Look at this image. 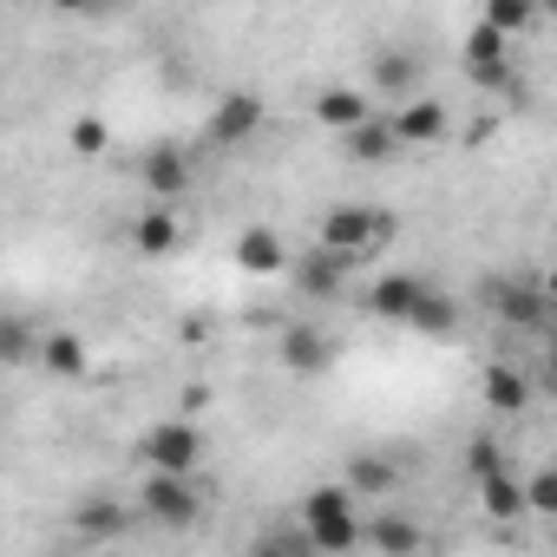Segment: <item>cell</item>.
Returning a JSON list of instances; mask_svg holds the SVG:
<instances>
[{"label": "cell", "instance_id": "cell-3", "mask_svg": "<svg viewBox=\"0 0 557 557\" xmlns=\"http://www.w3.org/2000/svg\"><path fill=\"white\" fill-rule=\"evenodd\" d=\"M262 99L256 92H223L216 106H210V125H203V138L210 145H223V151H236V145H249L256 132H262Z\"/></svg>", "mask_w": 557, "mask_h": 557}, {"label": "cell", "instance_id": "cell-26", "mask_svg": "<svg viewBox=\"0 0 557 557\" xmlns=\"http://www.w3.org/2000/svg\"><path fill=\"white\" fill-rule=\"evenodd\" d=\"M73 151L79 158H99L106 151V119H73Z\"/></svg>", "mask_w": 557, "mask_h": 557}, {"label": "cell", "instance_id": "cell-24", "mask_svg": "<svg viewBox=\"0 0 557 557\" xmlns=\"http://www.w3.org/2000/svg\"><path fill=\"white\" fill-rule=\"evenodd\" d=\"M537 14H544L537 0H485V21H492V27H505V34H524Z\"/></svg>", "mask_w": 557, "mask_h": 557}, {"label": "cell", "instance_id": "cell-29", "mask_svg": "<svg viewBox=\"0 0 557 557\" xmlns=\"http://www.w3.org/2000/svg\"><path fill=\"white\" fill-rule=\"evenodd\" d=\"M79 531H92V537L106 531V537H112V531H125V511H112V505H86V511H79Z\"/></svg>", "mask_w": 557, "mask_h": 557}, {"label": "cell", "instance_id": "cell-12", "mask_svg": "<svg viewBox=\"0 0 557 557\" xmlns=\"http://www.w3.org/2000/svg\"><path fill=\"white\" fill-rule=\"evenodd\" d=\"M184 184H190V158H184L177 145H158V151L145 158V190H151V197H177Z\"/></svg>", "mask_w": 557, "mask_h": 557}, {"label": "cell", "instance_id": "cell-23", "mask_svg": "<svg viewBox=\"0 0 557 557\" xmlns=\"http://www.w3.org/2000/svg\"><path fill=\"white\" fill-rule=\"evenodd\" d=\"M40 361H47L53 374H86V342L60 329V335H47V342H40Z\"/></svg>", "mask_w": 557, "mask_h": 557}, {"label": "cell", "instance_id": "cell-16", "mask_svg": "<svg viewBox=\"0 0 557 557\" xmlns=\"http://www.w3.org/2000/svg\"><path fill=\"white\" fill-rule=\"evenodd\" d=\"M132 243H138V256H171V249H177V216H171L164 203H151V210L132 223Z\"/></svg>", "mask_w": 557, "mask_h": 557}, {"label": "cell", "instance_id": "cell-19", "mask_svg": "<svg viewBox=\"0 0 557 557\" xmlns=\"http://www.w3.org/2000/svg\"><path fill=\"white\" fill-rule=\"evenodd\" d=\"M407 329H420V335H453V329H459V302H453V296H440V289H426V296L413 302Z\"/></svg>", "mask_w": 557, "mask_h": 557}, {"label": "cell", "instance_id": "cell-10", "mask_svg": "<svg viewBox=\"0 0 557 557\" xmlns=\"http://www.w3.org/2000/svg\"><path fill=\"white\" fill-rule=\"evenodd\" d=\"M400 145H440L446 138V106L440 99H407V112L394 119Z\"/></svg>", "mask_w": 557, "mask_h": 557}, {"label": "cell", "instance_id": "cell-25", "mask_svg": "<svg viewBox=\"0 0 557 557\" xmlns=\"http://www.w3.org/2000/svg\"><path fill=\"white\" fill-rule=\"evenodd\" d=\"M355 485H315L309 498H302V518H315V511H355Z\"/></svg>", "mask_w": 557, "mask_h": 557}, {"label": "cell", "instance_id": "cell-31", "mask_svg": "<svg viewBox=\"0 0 557 557\" xmlns=\"http://www.w3.org/2000/svg\"><path fill=\"white\" fill-rule=\"evenodd\" d=\"M544 296H550V309H557V269H550V275H544Z\"/></svg>", "mask_w": 557, "mask_h": 557}, {"label": "cell", "instance_id": "cell-11", "mask_svg": "<svg viewBox=\"0 0 557 557\" xmlns=\"http://www.w3.org/2000/svg\"><path fill=\"white\" fill-rule=\"evenodd\" d=\"M368 86L387 92V99H413V92H420V60H413V53H381L374 73H368Z\"/></svg>", "mask_w": 557, "mask_h": 557}, {"label": "cell", "instance_id": "cell-5", "mask_svg": "<svg viewBox=\"0 0 557 557\" xmlns=\"http://www.w3.org/2000/svg\"><path fill=\"white\" fill-rule=\"evenodd\" d=\"M302 531H309V550H329V557L368 544V524L355 511H315V518H302Z\"/></svg>", "mask_w": 557, "mask_h": 557}, {"label": "cell", "instance_id": "cell-28", "mask_svg": "<svg viewBox=\"0 0 557 557\" xmlns=\"http://www.w3.org/2000/svg\"><path fill=\"white\" fill-rule=\"evenodd\" d=\"M524 498H531L537 518H557V472H537V479L524 485Z\"/></svg>", "mask_w": 557, "mask_h": 557}, {"label": "cell", "instance_id": "cell-13", "mask_svg": "<svg viewBox=\"0 0 557 557\" xmlns=\"http://www.w3.org/2000/svg\"><path fill=\"white\" fill-rule=\"evenodd\" d=\"M283 361H289L296 374H322V368L335 361V342L315 335V329H289V335H283Z\"/></svg>", "mask_w": 557, "mask_h": 557}, {"label": "cell", "instance_id": "cell-22", "mask_svg": "<svg viewBox=\"0 0 557 557\" xmlns=\"http://www.w3.org/2000/svg\"><path fill=\"white\" fill-rule=\"evenodd\" d=\"M544 309H550L544 283H537V289H505V296H498V315H505V322H518V329H537V322H544Z\"/></svg>", "mask_w": 557, "mask_h": 557}, {"label": "cell", "instance_id": "cell-30", "mask_svg": "<svg viewBox=\"0 0 557 557\" xmlns=\"http://www.w3.org/2000/svg\"><path fill=\"white\" fill-rule=\"evenodd\" d=\"M0 355H8V361H27V355H34V335H27V322H8V329H0Z\"/></svg>", "mask_w": 557, "mask_h": 557}, {"label": "cell", "instance_id": "cell-15", "mask_svg": "<svg viewBox=\"0 0 557 557\" xmlns=\"http://www.w3.org/2000/svg\"><path fill=\"white\" fill-rule=\"evenodd\" d=\"M479 66H511V34L492 27V21H479L466 34V73H479Z\"/></svg>", "mask_w": 557, "mask_h": 557}, {"label": "cell", "instance_id": "cell-32", "mask_svg": "<svg viewBox=\"0 0 557 557\" xmlns=\"http://www.w3.org/2000/svg\"><path fill=\"white\" fill-rule=\"evenodd\" d=\"M53 8H66V14H79V8H92V0H53Z\"/></svg>", "mask_w": 557, "mask_h": 557}, {"label": "cell", "instance_id": "cell-7", "mask_svg": "<svg viewBox=\"0 0 557 557\" xmlns=\"http://www.w3.org/2000/svg\"><path fill=\"white\" fill-rule=\"evenodd\" d=\"M420 296H426L420 275H381V283L368 289V315H381V322H407Z\"/></svg>", "mask_w": 557, "mask_h": 557}, {"label": "cell", "instance_id": "cell-8", "mask_svg": "<svg viewBox=\"0 0 557 557\" xmlns=\"http://www.w3.org/2000/svg\"><path fill=\"white\" fill-rule=\"evenodd\" d=\"M315 125H329V132L368 125V92H361V86H329V92H315Z\"/></svg>", "mask_w": 557, "mask_h": 557}, {"label": "cell", "instance_id": "cell-17", "mask_svg": "<svg viewBox=\"0 0 557 557\" xmlns=\"http://www.w3.org/2000/svg\"><path fill=\"white\" fill-rule=\"evenodd\" d=\"M479 505L492 511V518H518V511H531V498H524V485L498 466V472H485L479 479Z\"/></svg>", "mask_w": 557, "mask_h": 557}, {"label": "cell", "instance_id": "cell-6", "mask_svg": "<svg viewBox=\"0 0 557 557\" xmlns=\"http://www.w3.org/2000/svg\"><path fill=\"white\" fill-rule=\"evenodd\" d=\"M289 262V249H283V236H275L269 223H249L243 236H236V269L243 275H275Z\"/></svg>", "mask_w": 557, "mask_h": 557}, {"label": "cell", "instance_id": "cell-27", "mask_svg": "<svg viewBox=\"0 0 557 557\" xmlns=\"http://www.w3.org/2000/svg\"><path fill=\"white\" fill-rule=\"evenodd\" d=\"M498 466H505V459H498V440H472V446H466V472H472V485H479L485 472H498Z\"/></svg>", "mask_w": 557, "mask_h": 557}, {"label": "cell", "instance_id": "cell-4", "mask_svg": "<svg viewBox=\"0 0 557 557\" xmlns=\"http://www.w3.org/2000/svg\"><path fill=\"white\" fill-rule=\"evenodd\" d=\"M138 505H145L158 524H190V518H197V492H190V472H158V466H151V479H145Z\"/></svg>", "mask_w": 557, "mask_h": 557}, {"label": "cell", "instance_id": "cell-20", "mask_svg": "<svg viewBox=\"0 0 557 557\" xmlns=\"http://www.w3.org/2000/svg\"><path fill=\"white\" fill-rule=\"evenodd\" d=\"M420 544H426L420 524H407V518H368V550H394V557H407V550H420Z\"/></svg>", "mask_w": 557, "mask_h": 557}, {"label": "cell", "instance_id": "cell-18", "mask_svg": "<svg viewBox=\"0 0 557 557\" xmlns=\"http://www.w3.org/2000/svg\"><path fill=\"white\" fill-rule=\"evenodd\" d=\"M342 145H348V158H361V164H381V158H394L400 132H394V125H381V119H368V125L342 132Z\"/></svg>", "mask_w": 557, "mask_h": 557}, {"label": "cell", "instance_id": "cell-33", "mask_svg": "<svg viewBox=\"0 0 557 557\" xmlns=\"http://www.w3.org/2000/svg\"><path fill=\"white\" fill-rule=\"evenodd\" d=\"M537 8H544V14H550V21H557V0H537Z\"/></svg>", "mask_w": 557, "mask_h": 557}, {"label": "cell", "instance_id": "cell-2", "mask_svg": "<svg viewBox=\"0 0 557 557\" xmlns=\"http://www.w3.org/2000/svg\"><path fill=\"white\" fill-rule=\"evenodd\" d=\"M138 453H145L158 472H197V459H203V426H197V413L158 420V426L138 440Z\"/></svg>", "mask_w": 557, "mask_h": 557}, {"label": "cell", "instance_id": "cell-21", "mask_svg": "<svg viewBox=\"0 0 557 557\" xmlns=\"http://www.w3.org/2000/svg\"><path fill=\"white\" fill-rule=\"evenodd\" d=\"M348 485H355L361 498H387V492L400 485V472H394L387 459H374V453H361V459L348 466Z\"/></svg>", "mask_w": 557, "mask_h": 557}, {"label": "cell", "instance_id": "cell-1", "mask_svg": "<svg viewBox=\"0 0 557 557\" xmlns=\"http://www.w3.org/2000/svg\"><path fill=\"white\" fill-rule=\"evenodd\" d=\"M322 243L342 249L348 262H368V256H381L394 243V216L374 210V203H342V210L322 216Z\"/></svg>", "mask_w": 557, "mask_h": 557}, {"label": "cell", "instance_id": "cell-14", "mask_svg": "<svg viewBox=\"0 0 557 557\" xmlns=\"http://www.w3.org/2000/svg\"><path fill=\"white\" fill-rule=\"evenodd\" d=\"M485 407H492V413H524V407H531V381H524L518 368H505V361L485 368Z\"/></svg>", "mask_w": 557, "mask_h": 557}, {"label": "cell", "instance_id": "cell-9", "mask_svg": "<svg viewBox=\"0 0 557 557\" xmlns=\"http://www.w3.org/2000/svg\"><path fill=\"white\" fill-rule=\"evenodd\" d=\"M296 275H302V289H309V296H342L348 256H342V249H329V243H315V249L302 256V269H296Z\"/></svg>", "mask_w": 557, "mask_h": 557}]
</instances>
